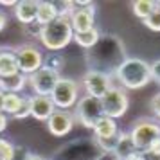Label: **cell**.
<instances>
[{"mask_svg":"<svg viewBox=\"0 0 160 160\" xmlns=\"http://www.w3.org/2000/svg\"><path fill=\"white\" fill-rule=\"evenodd\" d=\"M126 59V49L124 43L113 34H104L99 38V42L87 52V65L90 70L102 72L110 76L115 74Z\"/></svg>","mask_w":160,"mask_h":160,"instance_id":"1","label":"cell"},{"mask_svg":"<svg viewBox=\"0 0 160 160\" xmlns=\"http://www.w3.org/2000/svg\"><path fill=\"white\" fill-rule=\"evenodd\" d=\"M115 78L124 88L137 90L146 87L151 81V68H149V63H146L144 59L126 58L115 70Z\"/></svg>","mask_w":160,"mask_h":160,"instance_id":"2","label":"cell"},{"mask_svg":"<svg viewBox=\"0 0 160 160\" xmlns=\"http://www.w3.org/2000/svg\"><path fill=\"white\" fill-rule=\"evenodd\" d=\"M72 36H74V31H72V25H70V20L68 18H56L49 25L42 27L40 42L51 52H58L61 49H65L67 45L72 42Z\"/></svg>","mask_w":160,"mask_h":160,"instance_id":"3","label":"cell"},{"mask_svg":"<svg viewBox=\"0 0 160 160\" xmlns=\"http://www.w3.org/2000/svg\"><path fill=\"white\" fill-rule=\"evenodd\" d=\"M128 135H130L135 149L146 151L155 140L160 138V124L151 119H138Z\"/></svg>","mask_w":160,"mask_h":160,"instance_id":"4","label":"cell"},{"mask_svg":"<svg viewBox=\"0 0 160 160\" xmlns=\"http://www.w3.org/2000/svg\"><path fill=\"white\" fill-rule=\"evenodd\" d=\"M78 94H79V87L74 79L68 78H59L54 90L51 92V101L56 110H68L74 104H78Z\"/></svg>","mask_w":160,"mask_h":160,"instance_id":"5","label":"cell"},{"mask_svg":"<svg viewBox=\"0 0 160 160\" xmlns=\"http://www.w3.org/2000/svg\"><path fill=\"white\" fill-rule=\"evenodd\" d=\"M101 106L104 117L110 119H119L128 112L130 101H128V94L124 92L121 87H112L106 94L101 97Z\"/></svg>","mask_w":160,"mask_h":160,"instance_id":"6","label":"cell"},{"mask_svg":"<svg viewBox=\"0 0 160 160\" xmlns=\"http://www.w3.org/2000/svg\"><path fill=\"white\" fill-rule=\"evenodd\" d=\"M104 115L101 106V99L92 97V95H85L81 97L78 104H76V119L81 122V126L94 130V126L97 124V121Z\"/></svg>","mask_w":160,"mask_h":160,"instance_id":"7","label":"cell"},{"mask_svg":"<svg viewBox=\"0 0 160 160\" xmlns=\"http://www.w3.org/2000/svg\"><path fill=\"white\" fill-rule=\"evenodd\" d=\"M15 54L18 61V72H22L23 76L34 74L43 65V54L34 45H22L15 49Z\"/></svg>","mask_w":160,"mask_h":160,"instance_id":"8","label":"cell"},{"mask_svg":"<svg viewBox=\"0 0 160 160\" xmlns=\"http://www.w3.org/2000/svg\"><path fill=\"white\" fill-rule=\"evenodd\" d=\"M61 78L58 72H52L47 68H40L34 74L27 76V83L31 85V88L34 90L36 95H51V92L54 90L58 79Z\"/></svg>","mask_w":160,"mask_h":160,"instance_id":"9","label":"cell"},{"mask_svg":"<svg viewBox=\"0 0 160 160\" xmlns=\"http://www.w3.org/2000/svg\"><path fill=\"white\" fill-rule=\"evenodd\" d=\"M112 87H113L112 85V78L106 76V74H102V72L88 70L83 76V88L87 90V95H92V97L101 99Z\"/></svg>","mask_w":160,"mask_h":160,"instance_id":"10","label":"cell"},{"mask_svg":"<svg viewBox=\"0 0 160 160\" xmlns=\"http://www.w3.org/2000/svg\"><path fill=\"white\" fill-rule=\"evenodd\" d=\"M68 20H70V25H72L74 32L92 31L95 25V6L92 4L88 8H74Z\"/></svg>","mask_w":160,"mask_h":160,"instance_id":"11","label":"cell"},{"mask_svg":"<svg viewBox=\"0 0 160 160\" xmlns=\"http://www.w3.org/2000/svg\"><path fill=\"white\" fill-rule=\"evenodd\" d=\"M47 128L54 137H65L74 128V117L67 110H54L49 119H47Z\"/></svg>","mask_w":160,"mask_h":160,"instance_id":"12","label":"cell"},{"mask_svg":"<svg viewBox=\"0 0 160 160\" xmlns=\"http://www.w3.org/2000/svg\"><path fill=\"white\" fill-rule=\"evenodd\" d=\"M54 104H52L49 95H34L31 97V117H34L36 121H45L54 113Z\"/></svg>","mask_w":160,"mask_h":160,"instance_id":"13","label":"cell"},{"mask_svg":"<svg viewBox=\"0 0 160 160\" xmlns=\"http://www.w3.org/2000/svg\"><path fill=\"white\" fill-rule=\"evenodd\" d=\"M36 11H38V2L34 0H22V2H16L15 9V18L22 25H29V23L36 22Z\"/></svg>","mask_w":160,"mask_h":160,"instance_id":"14","label":"cell"},{"mask_svg":"<svg viewBox=\"0 0 160 160\" xmlns=\"http://www.w3.org/2000/svg\"><path fill=\"white\" fill-rule=\"evenodd\" d=\"M13 74H18L15 49H0V78H8Z\"/></svg>","mask_w":160,"mask_h":160,"instance_id":"15","label":"cell"},{"mask_svg":"<svg viewBox=\"0 0 160 160\" xmlns=\"http://www.w3.org/2000/svg\"><path fill=\"white\" fill-rule=\"evenodd\" d=\"M25 85H27V76H23L22 72L0 78V92L4 94H18L20 90L25 88Z\"/></svg>","mask_w":160,"mask_h":160,"instance_id":"16","label":"cell"},{"mask_svg":"<svg viewBox=\"0 0 160 160\" xmlns=\"http://www.w3.org/2000/svg\"><path fill=\"white\" fill-rule=\"evenodd\" d=\"M119 131L121 130H119V126H117V122L113 119L102 115L97 121V124L94 126V138H110L113 135H117Z\"/></svg>","mask_w":160,"mask_h":160,"instance_id":"17","label":"cell"},{"mask_svg":"<svg viewBox=\"0 0 160 160\" xmlns=\"http://www.w3.org/2000/svg\"><path fill=\"white\" fill-rule=\"evenodd\" d=\"M58 16L52 8V2H38V11H36V23L40 27H45L51 22H54Z\"/></svg>","mask_w":160,"mask_h":160,"instance_id":"18","label":"cell"},{"mask_svg":"<svg viewBox=\"0 0 160 160\" xmlns=\"http://www.w3.org/2000/svg\"><path fill=\"white\" fill-rule=\"evenodd\" d=\"M99 38H101V32L94 27L92 31H87V32H74L72 40L79 45V47H83V49L90 51V49H92L97 42H99Z\"/></svg>","mask_w":160,"mask_h":160,"instance_id":"19","label":"cell"},{"mask_svg":"<svg viewBox=\"0 0 160 160\" xmlns=\"http://www.w3.org/2000/svg\"><path fill=\"white\" fill-rule=\"evenodd\" d=\"M135 151V146H133V142H131L130 135L126 133V131H121V137H119V142H117L115 149H113V153H115V157L119 160H124L130 153Z\"/></svg>","mask_w":160,"mask_h":160,"instance_id":"20","label":"cell"},{"mask_svg":"<svg viewBox=\"0 0 160 160\" xmlns=\"http://www.w3.org/2000/svg\"><path fill=\"white\" fill-rule=\"evenodd\" d=\"M65 67V58L58 54V52H51V54H47V58H43V65L42 68H47V70H52V72H58Z\"/></svg>","mask_w":160,"mask_h":160,"instance_id":"21","label":"cell"},{"mask_svg":"<svg viewBox=\"0 0 160 160\" xmlns=\"http://www.w3.org/2000/svg\"><path fill=\"white\" fill-rule=\"evenodd\" d=\"M22 99L18 94H4V106L2 112H8V115H15L22 106Z\"/></svg>","mask_w":160,"mask_h":160,"instance_id":"22","label":"cell"},{"mask_svg":"<svg viewBox=\"0 0 160 160\" xmlns=\"http://www.w3.org/2000/svg\"><path fill=\"white\" fill-rule=\"evenodd\" d=\"M155 2L153 0H137V2H133V15L138 16L140 20H144L149 16L153 9H155Z\"/></svg>","mask_w":160,"mask_h":160,"instance_id":"23","label":"cell"},{"mask_svg":"<svg viewBox=\"0 0 160 160\" xmlns=\"http://www.w3.org/2000/svg\"><path fill=\"white\" fill-rule=\"evenodd\" d=\"M155 4H157V2H155ZM142 22H144V25L148 29L155 31V32H160V6H155V9L149 13V16L144 18Z\"/></svg>","mask_w":160,"mask_h":160,"instance_id":"24","label":"cell"},{"mask_svg":"<svg viewBox=\"0 0 160 160\" xmlns=\"http://www.w3.org/2000/svg\"><path fill=\"white\" fill-rule=\"evenodd\" d=\"M119 137H121V131L110 138H94V140H95V146L102 149V153H113L117 142H119Z\"/></svg>","mask_w":160,"mask_h":160,"instance_id":"25","label":"cell"},{"mask_svg":"<svg viewBox=\"0 0 160 160\" xmlns=\"http://www.w3.org/2000/svg\"><path fill=\"white\" fill-rule=\"evenodd\" d=\"M52 8L56 11V16L58 18H70L72 15V2H52Z\"/></svg>","mask_w":160,"mask_h":160,"instance_id":"26","label":"cell"},{"mask_svg":"<svg viewBox=\"0 0 160 160\" xmlns=\"http://www.w3.org/2000/svg\"><path fill=\"white\" fill-rule=\"evenodd\" d=\"M0 160H15V146L8 138H0Z\"/></svg>","mask_w":160,"mask_h":160,"instance_id":"27","label":"cell"},{"mask_svg":"<svg viewBox=\"0 0 160 160\" xmlns=\"http://www.w3.org/2000/svg\"><path fill=\"white\" fill-rule=\"evenodd\" d=\"M31 115V97H23L22 99V106H20V110L16 112L15 115V119H25V117H29Z\"/></svg>","mask_w":160,"mask_h":160,"instance_id":"28","label":"cell"},{"mask_svg":"<svg viewBox=\"0 0 160 160\" xmlns=\"http://www.w3.org/2000/svg\"><path fill=\"white\" fill-rule=\"evenodd\" d=\"M23 31L29 34V36H38L40 38V32H42V27L38 25L36 22L34 23H29V25H23Z\"/></svg>","mask_w":160,"mask_h":160,"instance_id":"29","label":"cell"},{"mask_svg":"<svg viewBox=\"0 0 160 160\" xmlns=\"http://www.w3.org/2000/svg\"><path fill=\"white\" fill-rule=\"evenodd\" d=\"M151 112H153V115L160 121V92L151 99Z\"/></svg>","mask_w":160,"mask_h":160,"instance_id":"30","label":"cell"},{"mask_svg":"<svg viewBox=\"0 0 160 160\" xmlns=\"http://www.w3.org/2000/svg\"><path fill=\"white\" fill-rule=\"evenodd\" d=\"M149 68H151V79L157 81V83L160 85V59L155 61L153 65H149Z\"/></svg>","mask_w":160,"mask_h":160,"instance_id":"31","label":"cell"},{"mask_svg":"<svg viewBox=\"0 0 160 160\" xmlns=\"http://www.w3.org/2000/svg\"><path fill=\"white\" fill-rule=\"evenodd\" d=\"M124 160H146L144 158V151H138V149H135V151L130 153V155H128Z\"/></svg>","mask_w":160,"mask_h":160,"instance_id":"32","label":"cell"},{"mask_svg":"<svg viewBox=\"0 0 160 160\" xmlns=\"http://www.w3.org/2000/svg\"><path fill=\"white\" fill-rule=\"evenodd\" d=\"M8 128V115L4 112H0V133Z\"/></svg>","mask_w":160,"mask_h":160,"instance_id":"33","label":"cell"},{"mask_svg":"<svg viewBox=\"0 0 160 160\" xmlns=\"http://www.w3.org/2000/svg\"><path fill=\"white\" fill-rule=\"evenodd\" d=\"M94 160H119V158L115 157V153H102V155H99Z\"/></svg>","mask_w":160,"mask_h":160,"instance_id":"34","label":"cell"},{"mask_svg":"<svg viewBox=\"0 0 160 160\" xmlns=\"http://www.w3.org/2000/svg\"><path fill=\"white\" fill-rule=\"evenodd\" d=\"M146 151H149V153H158V155H160V138H158V140H155V142H153V144L149 146L148 149H146Z\"/></svg>","mask_w":160,"mask_h":160,"instance_id":"35","label":"cell"},{"mask_svg":"<svg viewBox=\"0 0 160 160\" xmlns=\"http://www.w3.org/2000/svg\"><path fill=\"white\" fill-rule=\"evenodd\" d=\"M6 25H8V15L4 11H0V31H4Z\"/></svg>","mask_w":160,"mask_h":160,"instance_id":"36","label":"cell"},{"mask_svg":"<svg viewBox=\"0 0 160 160\" xmlns=\"http://www.w3.org/2000/svg\"><path fill=\"white\" fill-rule=\"evenodd\" d=\"M144 158H146V160H160V155H158V153L144 151Z\"/></svg>","mask_w":160,"mask_h":160,"instance_id":"37","label":"cell"},{"mask_svg":"<svg viewBox=\"0 0 160 160\" xmlns=\"http://www.w3.org/2000/svg\"><path fill=\"white\" fill-rule=\"evenodd\" d=\"M23 160H45L43 157H40V155H34V153H27V157Z\"/></svg>","mask_w":160,"mask_h":160,"instance_id":"38","label":"cell"},{"mask_svg":"<svg viewBox=\"0 0 160 160\" xmlns=\"http://www.w3.org/2000/svg\"><path fill=\"white\" fill-rule=\"evenodd\" d=\"M0 6H4V8H13V9H15L16 2H11V0H2V2H0Z\"/></svg>","mask_w":160,"mask_h":160,"instance_id":"39","label":"cell"},{"mask_svg":"<svg viewBox=\"0 0 160 160\" xmlns=\"http://www.w3.org/2000/svg\"><path fill=\"white\" fill-rule=\"evenodd\" d=\"M2 106H4V92H0V112H2Z\"/></svg>","mask_w":160,"mask_h":160,"instance_id":"40","label":"cell"}]
</instances>
